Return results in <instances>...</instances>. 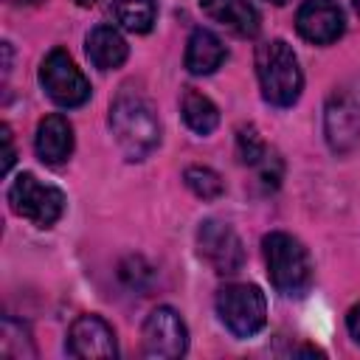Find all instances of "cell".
<instances>
[{"label":"cell","instance_id":"obj_17","mask_svg":"<svg viewBox=\"0 0 360 360\" xmlns=\"http://www.w3.org/2000/svg\"><path fill=\"white\" fill-rule=\"evenodd\" d=\"M112 14L121 28L132 34H149L158 20V6L155 0H115Z\"/></svg>","mask_w":360,"mask_h":360},{"label":"cell","instance_id":"obj_2","mask_svg":"<svg viewBox=\"0 0 360 360\" xmlns=\"http://www.w3.org/2000/svg\"><path fill=\"white\" fill-rule=\"evenodd\" d=\"M256 76L264 101L273 107H292L304 90L298 56L284 39H267L256 48Z\"/></svg>","mask_w":360,"mask_h":360},{"label":"cell","instance_id":"obj_26","mask_svg":"<svg viewBox=\"0 0 360 360\" xmlns=\"http://www.w3.org/2000/svg\"><path fill=\"white\" fill-rule=\"evenodd\" d=\"M8 3H37V0H8Z\"/></svg>","mask_w":360,"mask_h":360},{"label":"cell","instance_id":"obj_18","mask_svg":"<svg viewBox=\"0 0 360 360\" xmlns=\"http://www.w3.org/2000/svg\"><path fill=\"white\" fill-rule=\"evenodd\" d=\"M0 352L6 357H37V349L31 343L28 326L17 323L14 318H3V338H0Z\"/></svg>","mask_w":360,"mask_h":360},{"label":"cell","instance_id":"obj_9","mask_svg":"<svg viewBox=\"0 0 360 360\" xmlns=\"http://www.w3.org/2000/svg\"><path fill=\"white\" fill-rule=\"evenodd\" d=\"M141 343H143L146 357H158V360L183 357L186 349H188V329H186L180 312L172 309V307L152 309L143 321Z\"/></svg>","mask_w":360,"mask_h":360},{"label":"cell","instance_id":"obj_3","mask_svg":"<svg viewBox=\"0 0 360 360\" xmlns=\"http://www.w3.org/2000/svg\"><path fill=\"white\" fill-rule=\"evenodd\" d=\"M262 250L270 284L287 298H301L312 284V259L307 248L284 231H270L262 239Z\"/></svg>","mask_w":360,"mask_h":360},{"label":"cell","instance_id":"obj_14","mask_svg":"<svg viewBox=\"0 0 360 360\" xmlns=\"http://www.w3.org/2000/svg\"><path fill=\"white\" fill-rule=\"evenodd\" d=\"M225 56H228V51H225L222 39H219L214 31H208V28H194L191 37H188V42H186V56H183V62H186V70H188V73H194V76H208V73H214V70L225 62Z\"/></svg>","mask_w":360,"mask_h":360},{"label":"cell","instance_id":"obj_12","mask_svg":"<svg viewBox=\"0 0 360 360\" xmlns=\"http://www.w3.org/2000/svg\"><path fill=\"white\" fill-rule=\"evenodd\" d=\"M34 146L42 163L48 166H59L70 158L73 152V127L65 115H45L37 124V135H34Z\"/></svg>","mask_w":360,"mask_h":360},{"label":"cell","instance_id":"obj_22","mask_svg":"<svg viewBox=\"0 0 360 360\" xmlns=\"http://www.w3.org/2000/svg\"><path fill=\"white\" fill-rule=\"evenodd\" d=\"M0 138H3V174H8L17 155H14V143H11V129L6 124L0 127Z\"/></svg>","mask_w":360,"mask_h":360},{"label":"cell","instance_id":"obj_20","mask_svg":"<svg viewBox=\"0 0 360 360\" xmlns=\"http://www.w3.org/2000/svg\"><path fill=\"white\" fill-rule=\"evenodd\" d=\"M236 155L245 166H259L270 152H267V143L262 141V135L256 132L253 124H242L236 129Z\"/></svg>","mask_w":360,"mask_h":360},{"label":"cell","instance_id":"obj_6","mask_svg":"<svg viewBox=\"0 0 360 360\" xmlns=\"http://www.w3.org/2000/svg\"><path fill=\"white\" fill-rule=\"evenodd\" d=\"M8 205L17 217L28 219L31 225L51 228L65 214V194L56 186L37 180L31 172H22L8 188Z\"/></svg>","mask_w":360,"mask_h":360},{"label":"cell","instance_id":"obj_8","mask_svg":"<svg viewBox=\"0 0 360 360\" xmlns=\"http://www.w3.org/2000/svg\"><path fill=\"white\" fill-rule=\"evenodd\" d=\"M197 250L219 276H233L245 264V245L239 233L219 219H202L197 228Z\"/></svg>","mask_w":360,"mask_h":360},{"label":"cell","instance_id":"obj_11","mask_svg":"<svg viewBox=\"0 0 360 360\" xmlns=\"http://www.w3.org/2000/svg\"><path fill=\"white\" fill-rule=\"evenodd\" d=\"M295 28L312 45H332L343 34L346 17L335 0H304L295 14Z\"/></svg>","mask_w":360,"mask_h":360},{"label":"cell","instance_id":"obj_5","mask_svg":"<svg viewBox=\"0 0 360 360\" xmlns=\"http://www.w3.org/2000/svg\"><path fill=\"white\" fill-rule=\"evenodd\" d=\"M217 315L236 338H253L267 323V301L256 284H228L217 292Z\"/></svg>","mask_w":360,"mask_h":360},{"label":"cell","instance_id":"obj_4","mask_svg":"<svg viewBox=\"0 0 360 360\" xmlns=\"http://www.w3.org/2000/svg\"><path fill=\"white\" fill-rule=\"evenodd\" d=\"M323 138L335 155H349L360 146V79L332 90L323 107Z\"/></svg>","mask_w":360,"mask_h":360},{"label":"cell","instance_id":"obj_15","mask_svg":"<svg viewBox=\"0 0 360 360\" xmlns=\"http://www.w3.org/2000/svg\"><path fill=\"white\" fill-rule=\"evenodd\" d=\"M84 51L98 70H115L127 62L129 45L112 25H96L84 39Z\"/></svg>","mask_w":360,"mask_h":360},{"label":"cell","instance_id":"obj_10","mask_svg":"<svg viewBox=\"0 0 360 360\" xmlns=\"http://www.w3.org/2000/svg\"><path fill=\"white\" fill-rule=\"evenodd\" d=\"M65 349L70 357H82V360H107L118 354L115 332L98 315H79L68 329Z\"/></svg>","mask_w":360,"mask_h":360},{"label":"cell","instance_id":"obj_23","mask_svg":"<svg viewBox=\"0 0 360 360\" xmlns=\"http://www.w3.org/2000/svg\"><path fill=\"white\" fill-rule=\"evenodd\" d=\"M346 326H349V335L360 343V304L349 309V315H346Z\"/></svg>","mask_w":360,"mask_h":360},{"label":"cell","instance_id":"obj_21","mask_svg":"<svg viewBox=\"0 0 360 360\" xmlns=\"http://www.w3.org/2000/svg\"><path fill=\"white\" fill-rule=\"evenodd\" d=\"M118 276L132 290H146L152 284V278H155V273H152V267L146 264L143 256H127L121 262V267H118Z\"/></svg>","mask_w":360,"mask_h":360},{"label":"cell","instance_id":"obj_13","mask_svg":"<svg viewBox=\"0 0 360 360\" xmlns=\"http://www.w3.org/2000/svg\"><path fill=\"white\" fill-rule=\"evenodd\" d=\"M200 8L214 22L233 31L236 37H256L259 34V11L248 0H200Z\"/></svg>","mask_w":360,"mask_h":360},{"label":"cell","instance_id":"obj_24","mask_svg":"<svg viewBox=\"0 0 360 360\" xmlns=\"http://www.w3.org/2000/svg\"><path fill=\"white\" fill-rule=\"evenodd\" d=\"M98 0H76V6H82V8H90V6H96Z\"/></svg>","mask_w":360,"mask_h":360},{"label":"cell","instance_id":"obj_7","mask_svg":"<svg viewBox=\"0 0 360 360\" xmlns=\"http://www.w3.org/2000/svg\"><path fill=\"white\" fill-rule=\"evenodd\" d=\"M39 84L45 96L59 107H82L90 98V82L76 68L68 51L53 48L39 65Z\"/></svg>","mask_w":360,"mask_h":360},{"label":"cell","instance_id":"obj_1","mask_svg":"<svg viewBox=\"0 0 360 360\" xmlns=\"http://www.w3.org/2000/svg\"><path fill=\"white\" fill-rule=\"evenodd\" d=\"M110 132L127 160L149 158L160 143V121L152 101L132 87L118 90L110 104Z\"/></svg>","mask_w":360,"mask_h":360},{"label":"cell","instance_id":"obj_27","mask_svg":"<svg viewBox=\"0 0 360 360\" xmlns=\"http://www.w3.org/2000/svg\"><path fill=\"white\" fill-rule=\"evenodd\" d=\"M354 11H357V14H360V0H354Z\"/></svg>","mask_w":360,"mask_h":360},{"label":"cell","instance_id":"obj_25","mask_svg":"<svg viewBox=\"0 0 360 360\" xmlns=\"http://www.w3.org/2000/svg\"><path fill=\"white\" fill-rule=\"evenodd\" d=\"M267 3H273V6H284V3H290V0H267Z\"/></svg>","mask_w":360,"mask_h":360},{"label":"cell","instance_id":"obj_19","mask_svg":"<svg viewBox=\"0 0 360 360\" xmlns=\"http://www.w3.org/2000/svg\"><path fill=\"white\" fill-rule=\"evenodd\" d=\"M183 180H186L188 191H191L194 197H200V200H217V197H222V191H225L222 177H219L214 169H208V166H188V169L183 172Z\"/></svg>","mask_w":360,"mask_h":360},{"label":"cell","instance_id":"obj_16","mask_svg":"<svg viewBox=\"0 0 360 360\" xmlns=\"http://www.w3.org/2000/svg\"><path fill=\"white\" fill-rule=\"evenodd\" d=\"M180 110H183L186 127H188L191 132H197V135H211V132L217 129V124H219V110H217V104H214L208 96L197 93V90H186V93H183Z\"/></svg>","mask_w":360,"mask_h":360}]
</instances>
